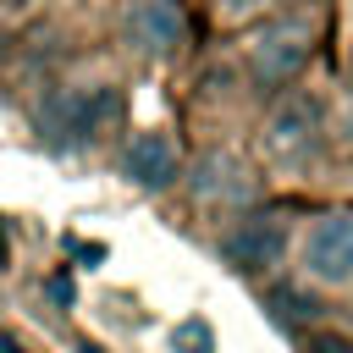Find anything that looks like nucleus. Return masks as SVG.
Returning a JSON list of instances; mask_svg holds the SVG:
<instances>
[{
	"label": "nucleus",
	"mask_w": 353,
	"mask_h": 353,
	"mask_svg": "<svg viewBox=\"0 0 353 353\" xmlns=\"http://www.w3.org/2000/svg\"><path fill=\"white\" fill-rule=\"evenodd\" d=\"M77 353H99V347H88V342H83V347H77Z\"/></svg>",
	"instance_id": "15"
},
{
	"label": "nucleus",
	"mask_w": 353,
	"mask_h": 353,
	"mask_svg": "<svg viewBox=\"0 0 353 353\" xmlns=\"http://www.w3.org/2000/svg\"><path fill=\"white\" fill-rule=\"evenodd\" d=\"M314 353H353V342H347V336H320Z\"/></svg>",
	"instance_id": "11"
},
{
	"label": "nucleus",
	"mask_w": 353,
	"mask_h": 353,
	"mask_svg": "<svg viewBox=\"0 0 353 353\" xmlns=\"http://www.w3.org/2000/svg\"><path fill=\"white\" fill-rule=\"evenodd\" d=\"M342 132H347V143H353V105L342 110Z\"/></svg>",
	"instance_id": "14"
},
{
	"label": "nucleus",
	"mask_w": 353,
	"mask_h": 353,
	"mask_svg": "<svg viewBox=\"0 0 353 353\" xmlns=\"http://www.w3.org/2000/svg\"><path fill=\"white\" fill-rule=\"evenodd\" d=\"M303 265H309L314 281H331V287L353 281V215L314 221L309 237H303Z\"/></svg>",
	"instance_id": "5"
},
{
	"label": "nucleus",
	"mask_w": 353,
	"mask_h": 353,
	"mask_svg": "<svg viewBox=\"0 0 353 353\" xmlns=\"http://www.w3.org/2000/svg\"><path fill=\"white\" fill-rule=\"evenodd\" d=\"M303 61H309V44H303L298 28H270V33H259V44L248 50V72H254L259 88H287V83L303 72Z\"/></svg>",
	"instance_id": "6"
},
{
	"label": "nucleus",
	"mask_w": 353,
	"mask_h": 353,
	"mask_svg": "<svg viewBox=\"0 0 353 353\" xmlns=\"http://www.w3.org/2000/svg\"><path fill=\"white\" fill-rule=\"evenodd\" d=\"M270 309H276V320H314L320 309H314V298H303V292H292V287H276L270 292Z\"/></svg>",
	"instance_id": "9"
},
{
	"label": "nucleus",
	"mask_w": 353,
	"mask_h": 353,
	"mask_svg": "<svg viewBox=\"0 0 353 353\" xmlns=\"http://www.w3.org/2000/svg\"><path fill=\"white\" fill-rule=\"evenodd\" d=\"M171 342H176V353H215V331H210V320H182V325L171 331Z\"/></svg>",
	"instance_id": "10"
},
{
	"label": "nucleus",
	"mask_w": 353,
	"mask_h": 353,
	"mask_svg": "<svg viewBox=\"0 0 353 353\" xmlns=\"http://www.w3.org/2000/svg\"><path fill=\"white\" fill-rule=\"evenodd\" d=\"M116 116H121V88H116V83L72 88V94H55V99L44 105V127H50V138H55V143H72V149L94 143Z\"/></svg>",
	"instance_id": "1"
},
{
	"label": "nucleus",
	"mask_w": 353,
	"mask_h": 353,
	"mask_svg": "<svg viewBox=\"0 0 353 353\" xmlns=\"http://www.w3.org/2000/svg\"><path fill=\"white\" fill-rule=\"evenodd\" d=\"M0 353H22V347H17V336H6V331H0Z\"/></svg>",
	"instance_id": "13"
},
{
	"label": "nucleus",
	"mask_w": 353,
	"mask_h": 353,
	"mask_svg": "<svg viewBox=\"0 0 353 353\" xmlns=\"http://www.w3.org/2000/svg\"><path fill=\"white\" fill-rule=\"evenodd\" d=\"M193 193L199 199H248V171L232 154H210V160H199Z\"/></svg>",
	"instance_id": "8"
},
{
	"label": "nucleus",
	"mask_w": 353,
	"mask_h": 353,
	"mask_svg": "<svg viewBox=\"0 0 353 353\" xmlns=\"http://www.w3.org/2000/svg\"><path fill=\"white\" fill-rule=\"evenodd\" d=\"M265 149L276 165H309L320 149V105L309 94H287V105H276L270 127H265Z\"/></svg>",
	"instance_id": "3"
},
{
	"label": "nucleus",
	"mask_w": 353,
	"mask_h": 353,
	"mask_svg": "<svg viewBox=\"0 0 353 353\" xmlns=\"http://www.w3.org/2000/svg\"><path fill=\"white\" fill-rule=\"evenodd\" d=\"M0 265H6V237H0Z\"/></svg>",
	"instance_id": "16"
},
{
	"label": "nucleus",
	"mask_w": 353,
	"mask_h": 353,
	"mask_svg": "<svg viewBox=\"0 0 353 353\" xmlns=\"http://www.w3.org/2000/svg\"><path fill=\"white\" fill-rule=\"evenodd\" d=\"M121 33L138 55H171L188 39V17L176 0H127L121 6Z\"/></svg>",
	"instance_id": "4"
},
{
	"label": "nucleus",
	"mask_w": 353,
	"mask_h": 353,
	"mask_svg": "<svg viewBox=\"0 0 353 353\" xmlns=\"http://www.w3.org/2000/svg\"><path fill=\"white\" fill-rule=\"evenodd\" d=\"M50 298H55V303H72V281L55 276V281H50Z\"/></svg>",
	"instance_id": "12"
},
{
	"label": "nucleus",
	"mask_w": 353,
	"mask_h": 353,
	"mask_svg": "<svg viewBox=\"0 0 353 353\" xmlns=\"http://www.w3.org/2000/svg\"><path fill=\"white\" fill-rule=\"evenodd\" d=\"M121 165L138 188H171L176 182V143L165 132H132L121 149Z\"/></svg>",
	"instance_id": "7"
},
{
	"label": "nucleus",
	"mask_w": 353,
	"mask_h": 353,
	"mask_svg": "<svg viewBox=\"0 0 353 353\" xmlns=\"http://www.w3.org/2000/svg\"><path fill=\"white\" fill-rule=\"evenodd\" d=\"M221 254L232 270H248V276H265L287 259V215L276 210H259V215H243L226 237H221Z\"/></svg>",
	"instance_id": "2"
}]
</instances>
